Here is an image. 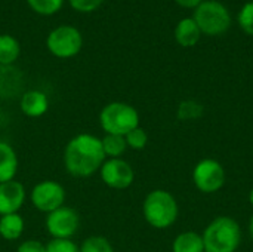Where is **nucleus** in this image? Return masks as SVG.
Wrapping results in <instances>:
<instances>
[{
  "mask_svg": "<svg viewBox=\"0 0 253 252\" xmlns=\"http://www.w3.org/2000/svg\"><path fill=\"white\" fill-rule=\"evenodd\" d=\"M46 45L56 58H71L82 50L83 37L76 27L59 25L49 33Z\"/></svg>",
  "mask_w": 253,
  "mask_h": 252,
  "instance_id": "6",
  "label": "nucleus"
},
{
  "mask_svg": "<svg viewBox=\"0 0 253 252\" xmlns=\"http://www.w3.org/2000/svg\"><path fill=\"white\" fill-rule=\"evenodd\" d=\"M71 7H74L79 12H92L98 9L104 0H68Z\"/></svg>",
  "mask_w": 253,
  "mask_h": 252,
  "instance_id": "25",
  "label": "nucleus"
},
{
  "mask_svg": "<svg viewBox=\"0 0 253 252\" xmlns=\"http://www.w3.org/2000/svg\"><path fill=\"white\" fill-rule=\"evenodd\" d=\"M27 3L40 15H53L62 7L64 0H27Z\"/></svg>",
  "mask_w": 253,
  "mask_h": 252,
  "instance_id": "20",
  "label": "nucleus"
},
{
  "mask_svg": "<svg viewBox=\"0 0 253 252\" xmlns=\"http://www.w3.org/2000/svg\"><path fill=\"white\" fill-rule=\"evenodd\" d=\"M65 201V190L56 181H42L31 190V203L42 212H52L62 206Z\"/></svg>",
  "mask_w": 253,
  "mask_h": 252,
  "instance_id": "9",
  "label": "nucleus"
},
{
  "mask_svg": "<svg viewBox=\"0 0 253 252\" xmlns=\"http://www.w3.org/2000/svg\"><path fill=\"white\" fill-rule=\"evenodd\" d=\"M102 149L105 156H110V159H117L119 156H122L127 147L125 137L122 135H113V134H107L102 140Z\"/></svg>",
  "mask_w": 253,
  "mask_h": 252,
  "instance_id": "18",
  "label": "nucleus"
},
{
  "mask_svg": "<svg viewBox=\"0 0 253 252\" xmlns=\"http://www.w3.org/2000/svg\"><path fill=\"white\" fill-rule=\"evenodd\" d=\"M25 201V189L19 181L10 180L0 184V215L16 214Z\"/></svg>",
  "mask_w": 253,
  "mask_h": 252,
  "instance_id": "11",
  "label": "nucleus"
},
{
  "mask_svg": "<svg viewBox=\"0 0 253 252\" xmlns=\"http://www.w3.org/2000/svg\"><path fill=\"white\" fill-rule=\"evenodd\" d=\"M203 113H205V108L200 102L193 101V100H187V101H182L179 104L176 116L179 120L185 122V120H197L203 116Z\"/></svg>",
  "mask_w": 253,
  "mask_h": 252,
  "instance_id": "19",
  "label": "nucleus"
},
{
  "mask_svg": "<svg viewBox=\"0 0 253 252\" xmlns=\"http://www.w3.org/2000/svg\"><path fill=\"white\" fill-rule=\"evenodd\" d=\"M18 171V157L15 150L0 141V184L13 180Z\"/></svg>",
  "mask_w": 253,
  "mask_h": 252,
  "instance_id": "14",
  "label": "nucleus"
},
{
  "mask_svg": "<svg viewBox=\"0 0 253 252\" xmlns=\"http://www.w3.org/2000/svg\"><path fill=\"white\" fill-rule=\"evenodd\" d=\"M21 110L30 117H40L47 111V97L40 91H28L21 97Z\"/></svg>",
  "mask_w": 253,
  "mask_h": 252,
  "instance_id": "12",
  "label": "nucleus"
},
{
  "mask_svg": "<svg viewBox=\"0 0 253 252\" xmlns=\"http://www.w3.org/2000/svg\"><path fill=\"white\" fill-rule=\"evenodd\" d=\"M105 157L99 138L90 134H79L65 147L64 165L68 174L83 178L101 169Z\"/></svg>",
  "mask_w": 253,
  "mask_h": 252,
  "instance_id": "1",
  "label": "nucleus"
},
{
  "mask_svg": "<svg viewBox=\"0 0 253 252\" xmlns=\"http://www.w3.org/2000/svg\"><path fill=\"white\" fill-rule=\"evenodd\" d=\"M101 178L108 187L123 190L133 183L135 174L132 166L126 160L117 157V159H108L102 163Z\"/></svg>",
  "mask_w": 253,
  "mask_h": 252,
  "instance_id": "10",
  "label": "nucleus"
},
{
  "mask_svg": "<svg viewBox=\"0 0 253 252\" xmlns=\"http://www.w3.org/2000/svg\"><path fill=\"white\" fill-rule=\"evenodd\" d=\"M21 52L19 42L10 34H0V65H12Z\"/></svg>",
  "mask_w": 253,
  "mask_h": 252,
  "instance_id": "17",
  "label": "nucleus"
},
{
  "mask_svg": "<svg viewBox=\"0 0 253 252\" xmlns=\"http://www.w3.org/2000/svg\"><path fill=\"white\" fill-rule=\"evenodd\" d=\"M144 218L154 229H168L178 218V203L165 190H153L147 195L142 205Z\"/></svg>",
  "mask_w": 253,
  "mask_h": 252,
  "instance_id": "3",
  "label": "nucleus"
},
{
  "mask_svg": "<svg viewBox=\"0 0 253 252\" xmlns=\"http://www.w3.org/2000/svg\"><path fill=\"white\" fill-rule=\"evenodd\" d=\"M239 25L242 27V30L249 34L253 36V0L252 1H248L239 12Z\"/></svg>",
  "mask_w": 253,
  "mask_h": 252,
  "instance_id": "23",
  "label": "nucleus"
},
{
  "mask_svg": "<svg viewBox=\"0 0 253 252\" xmlns=\"http://www.w3.org/2000/svg\"><path fill=\"white\" fill-rule=\"evenodd\" d=\"M125 140H126L127 147H130L133 150H142V149H145V146L148 143V135L142 128L138 126V128L132 129L129 134H126Z\"/></svg>",
  "mask_w": 253,
  "mask_h": 252,
  "instance_id": "22",
  "label": "nucleus"
},
{
  "mask_svg": "<svg viewBox=\"0 0 253 252\" xmlns=\"http://www.w3.org/2000/svg\"><path fill=\"white\" fill-rule=\"evenodd\" d=\"M249 233H251V238L253 239V215L252 218H251V221H249Z\"/></svg>",
  "mask_w": 253,
  "mask_h": 252,
  "instance_id": "28",
  "label": "nucleus"
},
{
  "mask_svg": "<svg viewBox=\"0 0 253 252\" xmlns=\"http://www.w3.org/2000/svg\"><path fill=\"white\" fill-rule=\"evenodd\" d=\"M46 252H80V248L70 239H52L46 245Z\"/></svg>",
  "mask_w": 253,
  "mask_h": 252,
  "instance_id": "24",
  "label": "nucleus"
},
{
  "mask_svg": "<svg viewBox=\"0 0 253 252\" xmlns=\"http://www.w3.org/2000/svg\"><path fill=\"white\" fill-rule=\"evenodd\" d=\"M80 226V217L76 209L61 206L47 214L46 230L53 239H70Z\"/></svg>",
  "mask_w": 253,
  "mask_h": 252,
  "instance_id": "8",
  "label": "nucleus"
},
{
  "mask_svg": "<svg viewBox=\"0 0 253 252\" xmlns=\"http://www.w3.org/2000/svg\"><path fill=\"white\" fill-rule=\"evenodd\" d=\"M249 202H251V205L253 206V189L251 190V195H249Z\"/></svg>",
  "mask_w": 253,
  "mask_h": 252,
  "instance_id": "29",
  "label": "nucleus"
},
{
  "mask_svg": "<svg viewBox=\"0 0 253 252\" xmlns=\"http://www.w3.org/2000/svg\"><path fill=\"white\" fill-rule=\"evenodd\" d=\"M24 232V220L21 215L16 214H7L1 215L0 218V236L6 241H15L21 238Z\"/></svg>",
  "mask_w": 253,
  "mask_h": 252,
  "instance_id": "15",
  "label": "nucleus"
},
{
  "mask_svg": "<svg viewBox=\"0 0 253 252\" xmlns=\"http://www.w3.org/2000/svg\"><path fill=\"white\" fill-rule=\"evenodd\" d=\"M193 180L200 192L215 193L222 189L225 183V171L218 160L203 159L196 165L193 171Z\"/></svg>",
  "mask_w": 253,
  "mask_h": 252,
  "instance_id": "7",
  "label": "nucleus"
},
{
  "mask_svg": "<svg viewBox=\"0 0 253 252\" xmlns=\"http://www.w3.org/2000/svg\"><path fill=\"white\" fill-rule=\"evenodd\" d=\"M179 6H182V7H197L203 0H175Z\"/></svg>",
  "mask_w": 253,
  "mask_h": 252,
  "instance_id": "27",
  "label": "nucleus"
},
{
  "mask_svg": "<svg viewBox=\"0 0 253 252\" xmlns=\"http://www.w3.org/2000/svg\"><path fill=\"white\" fill-rule=\"evenodd\" d=\"M18 252H46V245L39 241H25L18 247Z\"/></svg>",
  "mask_w": 253,
  "mask_h": 252,
  "instance_id": "26",
  "label": "nucleus"
},
{
  "mask_svg": "<svg viewBox=\"0 0 253 252\" xmlns=\"http://www.w3.org/2000/svg\"><path fill=\"white\" fill-rule=\"evenodd\" d=\"M173 252H205L203 238L194 232H185L175 238L172 244Z\"/></svg>",
  "mask_w": 253,
  "mask_h": 252,
  "instance_id": "16",
  "label": "nucleus"
},
{
  "mask_svg": "<svg viewBox=\"0 0 253 252\" xmlns=\"http://www.w3.org/2000/svg\"><path fill=\"white\" fill-rule=\"evenodd\" d=\"M193 19L200 28L202 34L219 36L224 34L231 25V15L225 4L216 0H205L196 9Z\"/></svg>",
  "mask_w": 253,
  "mask_h": 252,
  "instance_id": "5",
  "label": "nucleus"
},
{
  "mask_svg": "<svg viewBox=\"0 0 253 252\" xmlns=\"http://www.w3.org/2000/svg\"><path fill=\"white\" fill-rule=\"evenodd\" d=\"M99 123L107 134L125 137L139 126V114L135 107L126 102H110L102 108Z\"/></svg>",
  "mask_w": 253,
  "mask_h": 252,
  "instance_id": "4",
  "label": "nucleus"
},
{
  "mask_svg": "<svg viewBox=\"0 0 253 252\" xmlns=\"http://www.w3.org/2000/svg\"><path fill=\"white\" fill-rule=\"evenodd\" d=\"M200 36H202V31L193 18H184L175 27V39L178 45H181L182 48L196 46L200 40Z\"/></svg>",
  "mask_w": 253,
  "mask_h": 252,
  "instance_id": "13",
  "label": "nucleus"
},
{
  "mask_svg": "<svg viewBox=\"0 0 253 252\" xmlns=\"http://www.w3.org/2000/svg\"><path fill=\"white\" fill-rule=\"evenodd\" d=\"M80 252H114V250L104 236H90L82 244Z\"/></svg>",
  "mask_w": 253,
  "mask_h": 252,
  "instance_id": "21",
  "label": "nucleus"
},
{
  "mask_svg": "<svg viewBox=\"0 0 253 252\" xmlns=\"http://www.w3.org/2000/svg\"><path fill=\"white\" fill-rule=\"evenodd\" d=\"M205 252H234L242 239L240 226L230 217L215 218L202 235Z\"/></svg>",
  "mask_w": 253,
  "mask_h": 252,
  "instance_id": "2",
  "label": "nucleus"
}]
</instances>
